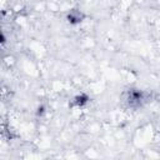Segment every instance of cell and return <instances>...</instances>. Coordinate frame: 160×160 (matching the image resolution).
<instances>
[{"instance_id":"obj_1","label":"cell","mask_w":160,"mask_h":160,"mask_svg":"<svg viewBox=\"0 0 160 160\" xmlns=\"http://www.w3.org/2000/svg\"><path fill=\"white\" fill-rule=\"evenodd\" d=\"M74 101H75V105H76V106H84V105L89 101V98H88L85 94H81V95H78Z\"/></svg>"},{"instance_id":"obj_3","label":"cell","mask_w":160,"mask_h":160,"mask_svg":"<svg viewBox=\"0 0 160 160\" xmlns=\"http://www.w3.org/2000/svg\"><path fill=\"white\" fill-rule=\"evenodd\" d=\"M44 110H45V109H44V106H39V108H38L36 114H38V115H42V114H44Z\"/></svg>"},{"instance_id":"obj_2","label":"cell","mask_w":160,"mask_h":160,"mask_svg":"<svg viewBox=\"0 0 160 160\" xmlns=\"http://www.w3.org/2000/svg\"><path fill=\"white\" fill-rule=\"evenodd\" d=\"M68 21L70 24H79L81 21V16L79 14H75V12H70L68 15Z\"/></svg>"}]
</instances>
